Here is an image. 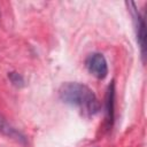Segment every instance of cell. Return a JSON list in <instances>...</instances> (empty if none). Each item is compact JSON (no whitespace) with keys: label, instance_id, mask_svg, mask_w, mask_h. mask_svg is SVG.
Listing matches in <instances>:
<instances>
[{"label":"cell","instance_id":"cell-1","mask_svg":"<svg viewBox=\"0 0 147 147\" xmlns=\"http://www.w3.org/2000/svg\"><path fill=\"white\" fill-rule=\"evenodd\" d=\"M59 96L64 103L77 108L87 117L96 115L101 109V103L95 93L82 83L68 82L62 84L59 90Z\"/></svg>","mask_w":147,"mask_h":147},{"label":"cell","instance_id":"cell-2","mask_svg":"<svg viewBox=\"0 0 147 147\" xmlns=\"http://www.w3.org/2000/svg\"><path fill=\"white\" fill-rule=\"evenodd\" d=\"M126 5L129 7V10H130L132 20H133L137 41L140 46L142 56H145V53H146V24H145V18L139 13V10L137 9V6H136L134 2L129 1V2H126Z\"/></svg>","mask_w":147,"mask_h":147},{"label":"cell","instance_id":"cell-3","mask_svg":"<svg viewBox=\"0 0 147 147\" xmlns=\"http://www.w3.org/2000/svg\"><path fill=\"white\" fill-rule=\"evenodd\" d=\"M86 69L98 79H105L108 75V64L101 53H92L85 60Z\"/></svg>","mask_w":147,"mask_h":147},{"label":"cell","instance_id":"cell-4","mask_svg":"<svg viewBox=\"0 0 147 147\" xmlns=\"http://www.w3.org/2000/svg\"><path fill=\"white\" fill-rule=\"evenodd\" d=\"M114 111H115V84L114 82H111L106 95V123L108 129L113 126Z\"/></svg>","mask_w":147,"mask_h":147},{"label":"cell","instance_id":"cell-5","mask_svg":"<svg viewBox=\"0 0 147 147\" xmlns=\"http://www.w3.org/2000/svg\"><path fill=\"white\" fill-rule=\"evenodd\" d=\"M0 133H2L3 136H6L10 139H14V140L21 142V144L26 142L25 137L18 130H16L1 114H0Z\"/></svg>","mask_w":147,"mask_h":147},{"label":"cell","instance_id":"cell-6","mask_svg":"<svg viewBox=\"0 0 147 147\" xmlns=\"http://www.w3.org/2000/svg\"><path fill=\"white\" fill-rule=\"evenodd\" d=\"M8 78H9V80L11 82V84L15 85L16 87H22V86H24V78H23L22 75H20L18 72H15V71L9 72V74H8Z\"/></svg>","mask_w":147,"mask_h":147}]
</instances>
